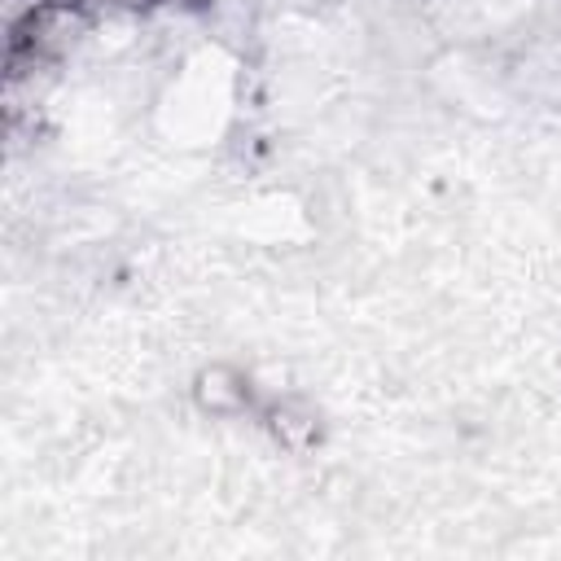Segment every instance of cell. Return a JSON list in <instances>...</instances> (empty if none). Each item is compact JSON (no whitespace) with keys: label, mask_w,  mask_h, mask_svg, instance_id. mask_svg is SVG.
Instances as JSON below:
<instances>
[{"label":"cell","mask_w":561,"mask_h":561,"mask_svg":"<svg viewBox=\"0 0 561 561\" xmlns=\"http://www.w3.org/2000/svg\"><path fill=\"white\" fill-rule=\"evenodd\" d=\"M272 434H276L285 447L302 451V447L316 443V412L302 408V403H285V408L272 412Z\"/></svg>","instance_id":"7a4b0ae2"},{"label":"cell","mask_w":561,"mask_h":561,"mask_svg":"<svg viewBox=\"0 0 561 561\" xmlns=\"http://www.w3.org/2000/svg\"><path fill=\"white\" fill-rule=\"evenodd\" d=\"M197 399L210 408V412H237V408H245V399H250V390H245V381L237 377V373H228V368H210V373H202V386H197Z\"/></svg>","instance_id":"6da1fadb"}]
</instances>
